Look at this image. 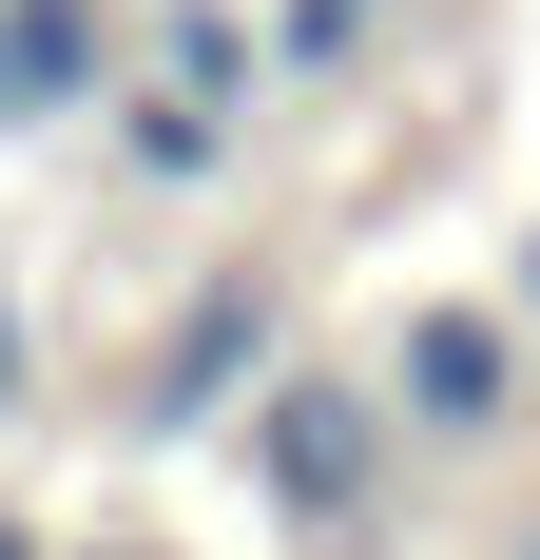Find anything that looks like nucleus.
<instances>
[{"mask_svg": "<svg viewBox=\"0 0 540 560\" xmlns=\"http://www.w3.org/2000/svg\"><path fill=\"white\" fill-rule=\"evenodd\" d=\"M232 445H251V503L290 560H367V522L406 503V425H386L367 368H270L232 406Z\"/></svg>", "mask_w": 540, "mask_h": 560, "instance_id": "nucleus-1", "label": "nucleus"}, {"mask_svg": "<svg viewBox=\"0 0 540 560\" xmlns=\"http://www.w3.org/2000/svg\"><path fill=\"white\" fill-rule=\"evenodd\" d=\"M367 387H386V425H406V464H502L540 425V329L502 290H406L386 348H367Z\"/></svg>", "mask_w": 540, "mask_h": 560, "instance_id": "nucleus-2", "label": "nucleus"}, {"mask_svg": "<svg viewBox=\"0 0 540 560\" xmlns=\"http://www.w3.org/2000/svg\"><path fill=\"white\" fill-rule=\"evenodd\" d=\"M270 348H290V290H270V271H193V290H174V329L136 348L116 425H136V445H213L232 406L270 387Z\"/></svg>", "mask_w": 540, "mask_h": 560, "instance_id": "nucleus-3", "label": "nucleus"}, {"mask_svg": "<svg viewBox=\"0 0 540 560\" xmlns=\"http://www.w3.org/2000/svg\"><path fill=\"white\" fill-rule=\"evenodd\" d=\"M116 97V39L97 0H0V136H58V116Z\"/></svg>", "mask_w": 540, "mask_h": 560, "instance_id": "nucleus-4", "label": "nucleus"}, {"mask_svg": "<svg viewBox=\"0 0 540 560\" xmlns=\"http://www.w3.org/2000/svg\"><path fill=\"white\" fill-rule=\"evenodd\" d=\"M20 406H39V310L0 290V425H20Z\"/></svg>", "mask_w": 540, "mask_h": 560, "instance_id": "nucleus-5", "label": "nucleus"}, {"mask_svg": "<svg viewBox=\"0 0 540 560\" xmlns=\"http://www.w3.org/2000/svg\"><path fill=\"white\" fill-rule=\"evenodd\" d=\"M502 310H521V329H540V232H521V290H502Z\"/></svg>", "mask_w": 540, "mask_h": 560, "instance_id": "nucleus-6", "label": "nucleus"}, {"mask_svg": "<svg viewBox=\"0 0 540 560\" xmlns=\"http://www.w3.org/2000/svg\"><path fill=\"white\" fill-rule=\"evenodd\" d=\"M0 560H39V522H20V503H0Z\"/></svg>", "mask_w": 540, "mask_h": 560, "instance_id": "nucleus-7", "label": "nucleus"}, {"mask_svg": "<svg viewBox=\"0 0 540 560\" xmlns=\"http://www.w3.org/2000/svg\"><path fill=\"white\" fill-rule=\"evenodd\" d=\"M521 560H540V541H521Z\"/></svg>", "mask_w": 540, "mask_h": 560, "instance_id": "nucleus-8", "label": "nucleus"}]
</instances>
